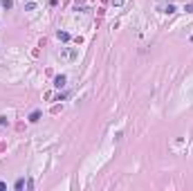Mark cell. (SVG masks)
<instances>
[{
	"instance_id": "6da1fadb",
	"label": "cell",
	"mask_w": 193,
	"mask_h": 191,
	"mask_svg": "<svg viewBox=\"0 0 193 191\" xmlns=\"http://www.w3.org/2000/svg\"><path fill=\"white\" fill-rule=\"evenodd\" d=\"M157 7H160L164 14H175V5H173V2H160Z\"/></svg>"
},
{
	"instance_id": "7a4b0ae2",
	"label": "cell",
	"mask_w": 193,
	"mask_h": 191,
	"mask_svg": "<svg viewBox=\"0 0 193 191\" xmlns=\"http://www.w3.org/2000/svg\"><path fill=\"white\" fill-rule=\"evenodd\" d=\"M63 86H65V74L54 76V88H63Z\"/></svg>"
},
{
	"instance_id": "3957f363",
	"label": "cell",
	"mask_w": 193,
	"mask_h": 191,
	"mask_svg": "<svg viewBox=\"0 0 193 191\" xmlns=\"http://www.w3.org/2000/svg\"><path fill=\"white\" fill-rule=\"evenodd\" d=\"M56 38H58V41H63V43H67V41H70V34H67V32H61V29H58V32H56Z\"/></svg>"
},
{
	"instance_id": "277c9868",
	"label": "cell",
	"mask_w": 193,
	"mask_h": 191,
	"mask_svg": "<svg viewBox=\"0 0 193 191\" xmlns=\"http://www.w3.org/2000/svg\"><path fill=\"white\" fill-rule=\"evenodd\" d=\"M38 119H40V110H34V113L29 115V121H32V124H36Z\"/></svg>"
},
{
	"instance_id": "5b68a950",
	"label": "cell",
	"mask_w": 193,
	"mask_h": 191,
	"mask_svg": "<svg viewBox=\"0 0 193 191\" xmlns=\"http://www.w3.org/2000/svg\"><path fill=\"white\" fill-rule=\"evenodd\" d=\"M23 187H25V180H23V178H18V180H16V191H20Z\"/></svg>"
},
{
	"instance_id": "8992f818",
	"label": "cell",
	"mask_w": 193,
	"mask_h": 191,
	"mask_svg": "<svg viewBox=\"0 0 193 191\" xmlns=\"http://www.w3.org/2000/svg\"><path fill=\"white\" fill-rule=\"evenodd\" d=\"M25 9H27V11H34V9H36V2H27Z\"/></svg>"
},
{
	"instance_id": "52a82bcc",
	"label": "cell",
	"mask_w": 193,
	"mask_h": 191,
	"mask_svg": "<svg viewBox=\"0 0 193 191\" xmlns=\"http://www.w3.org/2000/svg\"><path fill=\"white\" fill-rule=\"evenodd\" d=\"M2 7H5V9H11L13 2H11V0H2Z\"/></svg>"
},
{
	"instance_id": "ba28073f",
	"label": "cell",
	"mask_w": 193,
	"mask_h": 191,
	"mask_svg": "<svg viewBox=\"0 0 193 191\" xmlns=\"http://www.w3.org/2000/svg\"><path fill=\"white\" fill-rule=\"evenodd\" d=\"M112 5H115V7H121V5H123V0H112Z\"/></svg>"
},
{
	"instance_id": "9c48e42d",
	"label": "cell",
	"mask_w": 193,
	"mask_h": 191,
	"mask_svg": "<svg viewBox=\"0 0 193 191\" xmlns=\"http://www.w3.org/2000/svg\"><path fill=\"white\" fill-rule=\"evenodd\" d=\"M7 189V182H2V180H0V191H5Z\"/></svg>"
},
{
	"instance_id": "30bf717a",
	"label": "cell",
	"mask_w": 193,
	"mask_h": 191,
	"mask_svg": "<svg viewBox=\"0 0 193 191\" xmlns=\"http://www.w3.org/2000/svg\"><path fill=\"white\" fill-rule=\"evenodd\" d=\"M7 124V117H0V126H5Z\"/></svg>"
}]
</instances>
